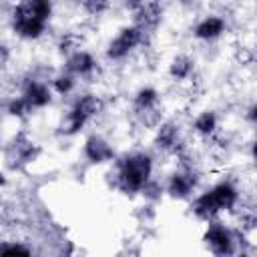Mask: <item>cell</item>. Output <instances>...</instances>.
Segmentation results:
<instances>
[{
    "label": "cell",
    "instance_id": "obj_27",
    "mask_svg": "<svg viewBox=\"0 0 257 257\" xmlns=\"http://www.w3.org/2000/svg\"><path fill=\"white\" fill-rule=\"evenodd\" d=\"M257 106H255V102H249L247 104V108L243 110V118H245V122L249 124V126H255V122H257Z\"/></svg>",
    "mask_w": 257,
    "mask_h": 257
},
{
    "label": "cell",
    "instance_id": "obj_22",
    "mask_svg": "<svg viewBox=\"0 0 257 257\" xmlns=\"http://www.w3.org/2000/svg\"><path fill=\"white\" fill-rule=\"evenodd\" d=\"M139 195H141L149 205H157V203H161L163 197H165V187H163V183H161L157 177H151V179L145 183V187L141 189Z\"/></svg>",
    "mask_w": 257,
    "mask_h": 257
},
{
    "label": "cell",
    "instance_id": "obj_20",
    "mask_svg": "<svg viewBox=\"0 0 257 257\" xmlns=\"http://www.w3.org/2000/svg\"><path fill=\"white\" fill-rule=\"evenodd\" d=\"M4 110H6L8 116H12V118H16V120H24V118H28L30 114H34V110L28 106V102L22 98L20 92L14 94V96H10V98L6 100Z\"/></svg>",
    "mask_w": 257,
    "mask_h": 257
},
{
    "label": "cell",
    "instance_id": "obj_13",
    "mask_svg": "<svg viewBox=\"0 0 257 257\" xmlns=\"http://www.w3.org/2000/svg\"><path fill=\"white\" fill-rule=\"evenodd\" d=\"M131 14H133V20H131L133 24L143 28L147 34H153L163 22L165 6H163V0H143L139 6L131 10Z\"/></svg>",
    "mask_w": 257,
    "mask_h": 257
},
{
    "label": "cell",
    "instance_id": "obj_3",
    "mask_svg": "<svg viewBox=\"0 0 257 257\" xmlns=\"http://www.w3.org/2000/svg\"><path fill=\"white\" fill-rule=\"evenodd\" d=\"M149 34L139 28L137 24L128 22L116 30V34L106 42L104 46V58L108 62H122L128 56H133L141 46L147 44Z\"/></svg>",
    "mask_w": 257,
    "mask_h": 257
},
{
    "label": "cell",
    "instance_id": "obj_1",
    "mask_svg": "<svg viewBox=\"0 0 257 257\" xmlns=\"http://www.w3.org/2000/svg\"><path fill=\"white\" fill-rule=\"evenodd\" d=\"M110 165V187L124 197H137L145 183L151 177H155V155L145 149L120 153L114 157Z\"/></svg>",
    "mask_w": 257,
    "mask_h": 257
},
{
    "label": "cell",
    "instance_id": "obj_10",
    "mask_svg": "<svg viewBox=\"0 0 257 257\" xmlns=\"http://www.w3.org/2000/svg\"><path fill=\"white\" fill-rule=\"evenodd\" d=\"M229 32V22L223 14H205L201 16L193 28H191V36L197 40V42H203V44H211V42H217L221 40L225 34Z\"/></svg>",
    "mask_w": 257,
    "mask_h": 257
},
{
    "label": "cell",
    "instance_id": "obj_23",
    "mask_svg": "<svg viewBox=\"0 0 257 257\" xmlns=\"http://www.w3.org/2000/svg\"><path fill=\"white\" fill-rule=\"evenodd\" d=\"M237 229L239 231H243L245 235H253V231H255V227H257V215H255V209L253 207H239L237 211Z\"/></svg>",
    "mask_w": 257,
    "mask_h": 257
},
{
    "label": "cell",
    "instance_id": "obj_9",
    "mask_svg": "<svg viewBox=\"0 0 257 257\" xmlns=\"http://www.w3.org/2000/svg\"><path fill=\"white\" fill-rule=\"evenodd\" d=\"M20 94L22 98L28 102V106L36 112V110H44L54 102V92L48 84V78H42L34 72L26 74L22 78L20 84Z\"/></svg>",
    "mask_w": 257,
    "mask_h": 257
},
{
    "label": "cell",
    "instance_id": "obj_26",
    "mask_svg": "<svg viewBox=\"0 0 257 257\" xmlns=\"http://www.w3.org/2000/svg\"><path fill=\"white\" fill-rule=\"evenodd\" d=\"M78 48V42H76V38L72 36V34H64V36H60V40H58V44H56V50H58V54L64 58L66 54H70L72 50H76Z\"/></svg>",
    "mask_w": 257,
    "mask_h": 257
},
{
    "label": "cell",
    "instance_id": "obj_16",
    "mask_svg": "<svg viewBox=\"0 0 257 257\" xmlns=\"http://www.w3.org/2000/svg\"><path fill=\"white\" fill-rule=\"evenodd\" d=\"M70 104H74L90 122L96 120L106 108V100L102 98V94H98L94 90H84V92H78V94L74 92Z\"/></svg>",
    "mask_w": 257,
    "mask_h": 257
},
{
    "label": "cell",
    "instance_id": "obj_2",
    "mask_svg": "<svg viewBox=\"0 0 257 257\" xmlns=\"http://www.w3.org/2000/svg\"><path fill=\"white\" fill-rule=\"evenodd\" d=\"M243 237H249V235H245L237 227L227 225L221 217H217V219L205 223L201 243L215 257H235L241 253V239Z\"/></svg>",
    "mask_w": 257,
    "mask_h": 257
},
{
    "label": "cell",
    "instance_id": "obj_7",
    "mask_svg": "<svg viewBox=\"0 0 257 257\" xmlns=\"http://www.w3.org/2000/svg\"><path fill=\"white\" fill-rule=\"evenodd\" d=\"M8 24H10V30L16 38L24 40V42H36L40 40L46 30H48V22L32 16L30 12H26L20 2H16L10 12H8Z\"/></svg>",
    "mask_w": 257,
    "mask_h": 257
},
{
    "label": "cell",
    "instance_id": "obj_12",
    "mask_svg": "<svg viewBox=\"0 0 257 257\" xmlns=\"http://www.w3.org/2000/svg\"><path fill=\"white\" fill-rule=\"evenodd\" d=\"M209 191H211V195H213V199H215V203H217L221 215H223V213H235V211L243 205L241 189H239V185H237L233 179H229V177L217 179V181L209 187Z\"/></svg>",
    "mask_w": 257,
    "mask_h": 257
},
{
    "label": "cell",
    "instance_id": "obj_30",
    "mask_svg": "<svg viewBox=\"0 0 257 257\" xmlns=\"http://www.w3.org/2000/svg\"><path fill=\"white\" fill-rule=\"evenodd\" d=\"M6 181H8V179H6V175H4V173H0V187H4V185H6Z\"/></svg>",
    "mask_w": 257,
    "mask_h": 257
},
{
    "label": "cell",
    "instance_id": "obj_21",
    "mask_svg": "<svg viewBox=\"0 0 257 257\" xmlns=\"http://www.w3.org/2000/svg\"><path fill=\"white\" fill-rule=\"evenodd\" d=\"M38 153H40V149H38V145L34 141H22V143L16 141V145H14V161H16V165L32 163L38 157Z\"/></svg>",
    "mask_w": 257,
    "mask_h": 257
},
{
    "label": "cell",
    "instance_id": "obj_29",
    "mask_svg": "<svg viewBox=\"0 0 257 257\" xmlns=\"http://www.w3.org/2000/svg\"><path fill=\"white\" fill-rule=\"evenodd\" d=\"M141 2H143V0H122V4H124L128 10H133V8H135V6H139Z\"/></svg>",
    "mask_w": 257,
    "mask_h": 257
},
{
    "label": "cell",
    "instance_id": "obj_15",
    "mask_svg": "<svg viewBox=\"0 0 257 257\" xmlns=\"http://www.w3.org/2000/svg\"><path fill=\"white\" fill-rule=\"evenodd\" d=\"M195 70H197V60L187 52H177L167 62V76L177 84L189 82L195 76Z\"/></svg>",
    "mask_w": 257,
    "mask_h": 257
},
{
    "label": "cell",
    "instance_id": "obj_4",
    "mask_svg": "<svg viewBox=\"0 0 257 257\" xmlns=\"http://www.w3.org/2000/svg\"><path fill=\"white\" fill-rule=\"evenodd\" d=\"M131 108L141 126L155 128L161 122V90L153 84H141L131 96Z\"/></svg>",
    "mask_w": 257,
    "mask_h": 257
},
{
    "label": "cell",
    "instance_id": "obj_24",
    "mask_svg": "<svg viewBox=\"0 0 257 257\" xmlns=\"http://www.w3.org/2000/svg\"><path fill=\"white\" fill-rule=\"evenodd\" d=\"M76 2H78V8L92 18L104 16L112 6V0H76Z\"/></svg>",
    "mask_w": 257,
    "mask_h": 257
},
{
    "label": "cell",
    "instance_id": "obj_14",
    "mask_svg": "<svg viewBox=\"0 0 257 257\" xmlns=\"http://www.w3.org/2000/svg\"><path fill=\"white\" fill-rule=\"evenodd\" d=\"M187 209H189V215L199 223H207V221H213V219L221 217V211H219L209 187L203 189V191H197L187 201Z\"/></svg>",
    "mask_w": 257,
    "mask_h": 257
},
{
    "label": "cell",
    "instance_id": "obj_5",
    "mask_svg": "<svg viewBox=\"0 0 257 257\" xmlns=\"http://www.w3.org/2000/svg\"><path fill=\"white\" fill-rule=\"evenodd\" d=\"M153 149L163 155H173L177 159L185 157L189 145L183 137L181 122L175 118H161V122L153 128Z\"/></svg>",
    "mask_w": 257,
    "mask_h": 257
},
{
    "label": "cell",
    "instance_id": "obj_18",
    "mask_svg": "<svg viewBox=\"0 0 257 257\" xmlns=\"http://www.w3.org/2000/svg\"><path fill=\"white\" fill-rule=\"evenodd\" d=\"M78 82H80V80H78L74 74H70L68 70H64V68L52 72L50 78H48V84H50L54 96H60V98L72 96V94L76 92V88H78Z\"/></svg>",
    "mask_w": 257,
    "mask_h": 257
},
{
    "label": "cell",
    "instance_id": "obj_8",
    "mask_svg": "<svg viewBox=\"0 0 257 257\" xmlns=\"http://www.w3.org/2000/svg\"><path fill=\"white\" fill-rule=\"evenodd\" d=\"M80 153H82V159L86 161V165L90 167H104V165H110L114 161V157L118 155L114 145L102 135V133H88L82 141V147H80Z\"/></svg>",
    "mask_w": 257,
    "mask_h": 257
},
{
    "label": "cell",
    "instance_id": "obj_17",
    "mask_svg": "<svg viewBox=\"0 0 257 257\" xmlns=\"http://www.w3.org/2000/svg\"><path fill=\"white\" fill-rule=\"evenodd\" d=\"M219 122H221V118L215 108H203L193 116L191 133L203 141H209L219 133Z\"/></svg>",
    "mask_w": 257,
    "mask_h": 257
},
{
    "label": "cell",
    "instance_id": "obj_19",
    "mask_svg": "<svg viewBox=\"0 0 257 257\" xmlns=\"http://www.w3.org/2000/svg\"><path fill=\"white\" fill-rule=\"evenodd\" d=\"M18 2L26 12H30L32 16L50 24V20L54 16V8H56L54 0H18Z\"/></svg>",
    "mask_w": 257,
    "mask_h": 257
},
{
    "label": "cell",
    "instance_id": "obj_25",
    "mask_svg": "<svg viewBox=\"0 0 257 257\" xmlns=\"http://www.w3.org/2000/svg\"><path fill=\"white\" fill-rule=\"evenodd\" d=\"M0 255H32V247L24 241H2Z\"/></svg>",
    "mask_w": 257,
    "mask_h": 257
},
{
    "label": "cell",
    "instance_id": "obj_28",
    "mask_svg": "<svg viewBox=\"0 0 257 257\" xmlns=\"http://www.w3.org/2000/svg\"><path fill=\"white\" fill-rule=\"evenodd\" d=\"M8 56H10V50H8V46L0 44V66H4V62L8 60Z\"/></svg>",
    "mask_w": 257,
    "mask_h": 257
},
{
    "label": "cell",
    "instance_id": "obj_11",
    "mask_svg": "<svg viewBox=\"0 0 257 257\" xmlns=\"http://www.w3.org/2000/svg\"><path fill=\"white\" fill-rule=\"evenodd\" d=\"M64 70H68L70 74H74L78 80H92L98 72V58L86 50V48H76L70 54H66L62 58V66Z\"/></svg>",
    "mask_w": 257,
    "mask_h": 257
},
{
    "label": "cell",
    "instance_id": "obj_6",
    "mask_svg": "<svg viewBox=\"0 0 257 257\" xmlns=\"http://www.w3.org/2000/svg\"><path fill=\"white\" fill-rule=\"evenodd\" d=\"M165 187V197H169L171 201H189L201 187V177L197 173V169L193 165H179L175 171H171L167 175V179L163 181Z\"/></svg>",
    "mask_w": 257,
    "mask_h": 257
}]
</instances>
